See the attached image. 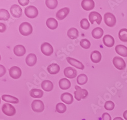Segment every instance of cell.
<instances>
[{
  "label": "cell",
  "instance_id": "obj_27",
  "mask_svg": "<svg viewBox=\"0 0 127 120\" xmlns=\"http://www.w3.org/2000/svg\"><path fill=\"white\" fill-rule=\"evenodd\" d=\"M2 99L5 102H10L13 104H17L19 102V100L16 97L8 95H2Z\"/></svg>",
  "mask_w": 127,
  "mask_h": 120
},
{
  "label": "cell",
  "instance_id": "obj_23",
  "mask_svg": "<svg viewBox=\"0 0 127 120\" xmlns=\"http://www.w3.org/2000/svg\"><path fill=\"white\" fill-rule=\"evenodd\" d=\"M46 24L47 27L51 30H55L58 27V21L54 18H48L46 21Z\"/></svg>",
  "mask_w": 127,
  "mask_h": 120
},
{
  "label": "cell",
  "instance_id": "obj_14",
  "mask_svg": "<svg viewBox=\"0 0 127 120\" xmlns=\"http://www.w3.org/2000/svg\"><path fill=\"white\" fill-rule=\"evenodd\" d=\"M70 9L69 8H63L57 12L56 14V17L59 20H63L68 15Z\"/></svg>",
  "mask_w": 127,
  "mask_h": 120
},
{
  "label": "cell",
  "instance_id": "obj_5",
  "mask_svg": "<svg viewBox=\"0 0 127 120\" xmlns=\"http://www.w3.org/2000/svg\"><path fill=\"white\" fill-rule=\"evenodd\" d=\"M3 113L8 116H13L16 113L15 107L9 103H5L2 107Z\"/></svg>",
  "mask_w": 127,
  "mask_h": 120
},
{
  "label": "cell",
  "instance_id": "obj_8",
  "mask_svg": "<svg viewBox=\"0 0 127 120\" xmlns=\"http://www.w3.org/2000/svg\"><path fill=\"white\" fill-rule=\"evenodd\" d=\"M42 52L46 56H50L54 52V48L49 43L44 42L41 46Z\"/></svg>",
  "mask_w": 127,
  "mask_h": 120
},
{
  "label": "cell",
  "instance_id": "obj_21",
  "mask_svg": "<svg viewBox=\"0 0 127 120\" xmlns=\"http://www.w3.org/2000/svg\"><path fill=\"white\" fill-rule=\"evenodd\" d=\"M60 88L63 90L69 89L71 87V82L67 79H62L59 81Z\"/></svg>",
  "mask_w": 127,
  "mask_h": 120
},
{
  "label": "cell",
  "instance_id": "obj_43",
  "mask_svg": "<svg viewBox=\"0 0 127 120\" xmlns=\"http://www.w3.org/2000/svg\"><path fill=\"white\" fill-rule=\"evenodd\" d=\"M113 120H124L121 117H116Z\"/></svg>",
  "mask_w": 127,
  "mask_h": 120
},
{
  "label": "cell",
  "instance_id": "obj_6",
  "mask_svg": "<svg viewBox=\"0 0 127 120\" xmlns=\"http://www.w3.org/2000/svg\"><path fill=\"white\" fill-rule=\"evenodd\" d=\"M32 108L35 112L41 113L44 110V105L42 101L35 100L32 103Z\"/></svg>",
  "mask_w": 127,
  "mask_h": 120
},
{
  "label": "cell",
  "instance_id": "obj_24",
  "mask_svg": "<svg viewBox=\"0 0 127 120\" xmlns=\"http://www.w3.org/2000/svg\"><path fill=\"white\" fill-rule=\"evenodd\" d=\"M41 87L44 91L46 92H50L54 88V84L51 81L46 80L43 81L42 82Z\"/></svg>",
  "mask_w": 127,
  "mask_h": 120
},
{
  "label": "cell",
  "instance_id": "obj_16",
  "mask_svg": "<svg viewBox=\"0 0 127 120\" xmlns=\"http://www.w3.org/2000/svg\"><path fill=\"white\" fill-rule=\"evenodd\" d=\"M61 99L63 102L67 104H71L73 101V97L72 95L69 93H64L62 94Z\"/></svg>",
  "mask_w": 127,
  "mask_h": 120
},
{
  "label": "cell",
  "instance_id": "obj_32",
  "mask_svg": "<svg viewBox=\"0 0 127 120\" xmlns=\"http://www.w3.org/2000/svg\"><path fill=\"white\" fill-rule=\"evenodd\" d=\"M119 37L120 39L123 42H127V29H123L119 31Z\"/></svg>",
  "mask_w": 127,
  "mask_h": 120
},
{
  "label": "cell",
  "instance_id": "obj_34",
  "mask_svg": "<svg viewBox=\"0 0 127 120\" xmlns=\"http://www.w3.org/2000/svg\"><path fill=\"white\" fill-rule=\"evenodd\" d=\"M56 111L60 114L64 113L67 110L66 106L63 103H59L56 105Z\"/></svg>",
  "mask_w": 127,
  "mask_h": 120
},
{
  "label": "cell",
  "instance_id": "obj_4",
  "mask_svg": "<svg viewBox=\"0 0 127 120\" xmlns=\"http://www.w3.org/2000/svg\"><path fill=\"white\" fill-rule=\"evenodd\" d=\"M25 13L26 15L30 18H34L38 15V11L34 6H29L25 8Z\"/></svg>",
  "mask_w": 127,
  "mask_h": 120
},
{
  "label": "cell",
  "instance_id": "obj_36",
  "mask_svg": "<svg viewBox=\"0 0 127 120\" xmlns=\"http://www.w3.org/2000/svg\"><path fill=\"white\" fill-rule=\"evenodd\" d=\"M90 26V24L87 18H83L80 21V27L84 30H88Z\"/></svg>",
  "mask_w": 127,
  "mask_h": 120
},
{
  "label": "cell",
  "instance_id": "obj_29",
  "mask_svg": "<svg viewBox=\"0 0 127 120\" xmlns=\"http://www.w3.org/2000/svg\"><path fill=\"white\" fill-rule=\"evenodd\" d=\"M30 96L35 98H40L42 97L43 95V92L42 90L40 89H32L30 92Z\"/></svg>",
  "mask_w": 127,
  "mask_h": 120
},
{
  "label": "cell",
  "instance_id": "obj_9",
  "mask_svg": "<svg viewBox=\"0 0 127 120\" xmlns=\"http://www.w3.org/2000/svg\"><path fill=\"white\" fill-rule=\"evenodd\" d=\"M89 18L92 24H94L95 21H96L98 25H100L102 20V17L101 14L98 12L95 11L92 12L90 13Z\"/></svg>",
  "mask_w": 127,
  "mask_h": 120
},
{
  "label": "cell",
  "instance_id": "obj_1",
  "mask_svg": "<svg viewBox=\"0 0 127 120\" xmlns=\"http://www.w3.org/2000/svg\"><path fill=\"white\" fill-rule=\"evenodd\" d=\"M19 31L22 35L27 36L32 34L33 32V28L30 23L24 22L20 25Z\"/></svg>",
  "mask_w": 127,
  "mask_h": 120
},
{
  "label": "cell",
  "instance_id": "obj_42",
  "mask_svg": "<svg viewBox=\"0 0 127 120\" xmlns=\"http://www.w3.org/2000/svg\"><path fill=\"white\" fill-rule=\"evenodd\" d=\"M123 117L124 118V119L126 120H127V110L126 111L124 114H123Z\"/></svg>",
  "mask_w": 127,
  "mask_h": 120
},
{
  "label": "cell",
  "instance_id": "obj_20",
  "mask_svg": "<svg viewBox=\"0 0 127 120\" xmlns=\"http://www.w3.org/2000/svg\"><path fill=\"white\" fill-rule=\"evenodd\" d=\"M116 52L119 55L124 57H127V47L123 45H118L115 48Z\"/></svg>",
  "mask_w": 127,
  "mask_h": 120
},
{
  "label": "cell",
  "instance_id": "obj_35",
  "mask_svg": "<svg viewBox=\"0 0 127 120\" xmlns=\"http://www.w3.org/2000/svg\"><path fill=\"white\" fill-rule=\"evenodd\" d=\"M80 45L84 49H89L91 46V42L87 39H83L80 41Z\"/></svg>",
  "mask_w": 127,
  "mask_h": 120
},
{
  "label": "cell",
  "instance_id": "obj_2",
  "mask_svg": "<svg viewBox=\"0 0 127 120\" xmlns=\"http://www.w3.org/2000/svg\"><path fill=\"white\" fill-rule=\"evenodd\" d=\"M76 91L74 92L75 98L77 101H80L82 99H85L88 96V92L86 89H82L80 86L76 85L75 86Z\"/></svg>",
  "mask_w": 127,
  "mask_h": 120
},
{
  "label": "cell",
  "instance_id": "obj_30",
  "mask_svg": "<svg viewBox=\"0 0 127 120\" xmlns=\"http://www.w3.org/2000/svg\"><path fill=\"white\" fill-rule=\"evenodd\" d=\"M87 76L84 74H81L78 76L77 78V82L79 85H83L88 81Z\"/></svg>",
  "mask_w": 127,
  "mask_h": 120
},
{
  "label": "cell",
  "instance_id": "obj_41",
  "mask_svg": "<svg viewBox=\"0 0 127 120\" xmlns=\"http://www.w3.org/2000/svg\"><path fill=\"white\" fill-rule=\"evenodd\" d=\"M0 67H1V75H0V76L2 77V76H3L5 74L6 69H5V67L3 66H2V65H0Z\"/></svg>",
  "mask_w": 127,
  "mask_h": 120
},
{
  "label": "cell",
  "instance_id": "obj_12",
  "mask_svg": "<svg viewBox=\"0 0 127 120\" xmlns=\"http://www.w3.org/2000/svg\"><path fill=\"white\" fill-rule=\"evenodd\" d=\"M64 73L65 76L67 78L72 79L76 77L77 73L75 69L71 67H68L64 69Z\"/></svg>",
  "mask_w": 127,
  "mask_h": 120
},
{
  "label": "cell",
  "instance_id": "obj_19",
  "mask_svg": "<svg viewBox=\"0 0 127 120\" xmlns=\"http://www.w3.org/2000/svg\"><path fill=\"white\" fill-rule=\"evenodd\" d=\"M13 51L16 56L18 57H22L26 53V49L23 45H17L14 47Z\"/></svg>",
  "mask_w": 127,
  "mask_h": 120
},
{
  "label": "cell",
  "instance_id": "obj_11",
  "mask_svg": "<svg viewBox=\"0 0 127 120\" xmlns=\"http://www.w3.org/2000/svg\"><path fill=\"white\" fill-rule=\"evenodd\" d=\"M22 70L17 66H13L9 69V75L10 77L14 79H19L22 75Z\"/></svg>",
  "mask_w": 127,
  "mask_h": 120
},
{
  "label": "cell",
  "instance_id": "obj_38",
  "mask_svg": "<svg viewBox=\"0 0 127 120\" xmlns=\"http://www.w3.org/2000/svg\"><path fill=\"white\" fill-rule=\"evenodd\" d=\"M102 120H111V117L108 113H105L102 115Z\"/></svg>",
  "mask_w": 127,
  "mask_h": 120
},
{
  "label": "cell",
  "instance_id": "obj_40",
  "mask_svg": "<svg viewBox=\"0 0 127 120\" xmlns=\"http://www.w3.org/2000/svg\"><path fill=\"white\" fill-rule=\"evenodd\" d=\"M6 30V26L3 23H0V32L1 33L4 32Z\"/></svg>",
  "mask_w": 127,
  "mask_h": 120
},
{
  "label": "cell",
  "instance_id": "obj_25",
  "mask_svg": "<svg viewBox=\"0 0 127 120\" xmlns=\"http://www.w3.org/2000/svg\"><path fill=\"white\" fill-rule=\"evenodd\" d=\"M101 54L98 50L93 51L91 54V59L93 63H99L101 60Z\"/></svg>",
  "mask_w": 127,
  "mask_h": 120
},
{
  "label": "cell",
  "instance_id": "obj_28",
  "mask_svg": "<svg viewBox=\"0 0 127 120\" xmlns=\"http://www.w3.org/2000/svg\"><path fill=\"white\" fill-rule=\"evenodd\" d=\"M67 35L71 39H75L79 36V32L76 28H72L68 30Z\"/></svg>",
  "mask_w": 127,
  "mask_h": 120
},
{
  "label": "cell",
  "instance_id": "obj_33",
  "mask_svg": "<svg viewBox=\"0 0 127 120\" xmlns=\"http://www.w3.org/2000/svg\"><path fill=\"white\" fill-rule=\"evenodd\" d=\"M58 3L57 0H46L45 1L47 7L51 9H55L58 6Z\"/></svg>",
  "mask_w": 127,
  "mask_h": 120
},
{
  "label": "cell",
  "instance_id": "obj_31",
  "mask_svg": "<svg viewBox=\"0 0 127 120\" xmlns=\"http://www.w3.org/2000/svg\"><path fill=\"white\" fill-rule=\"evenodd\" d=\"M10 18V14L7 10L1 9L0 10V20H8Z\"/></svg>",
  "mask_w": 127,
  "mask_h": 120
},
{
  "label": "cell",
  "instance_id": "obj_7",
  "mask_svg": "<svg viewBox=\"0 0 127 120\" xmlns=\"http://www.w3.org/2000/svg\"><path fill=\"white\" fill-rule=\"evenodd\" d=\"M113 64L114 67L119 70H123L126 68V63L122 58L115 57L113 59Z\"/></svg>",
  "mask_w": 127,
  "mask_h": 120
},
{
  "label": "cell",
  "instance_id": "obj_3",
  "mask_svg": "<svg viewBox=\"0 0 127 120\" xmlns=\"http://www.w3.org/2000/svg\"><path fill=\"white\" fill-rule=\"evenodd\" d=\"M104 20L105 24L109 27L114 26L116 23L115 16L111 13H105L104 16Z\"/></svg>",
  "mask_w": 127,
  "mask_h": 120
},
{
  "label": "cell",
  "instance_id": "obj_22",
  "mask_svg": "<svg viewBox=\"0 0 127 120\" xmlns=\"http://www.w3.org/2000/svg\"><path fill=\"white\" fill-rule=\"evenodd\" d=\"M47 71L49 73L51 74H56L59 72L60 70V67L59 65L57 64L53 63L47 67Z\"/></svg>",
  "mask_w": 127,
  "mask_h": 120
},
{
  "label": "cell",
  "instance_id": "obj_10",
  "mask_svg": "<svg viewBox=\"0 0 127 120\" xmlns=\"http://www.w3.org/2000/svg\"><path fill=\"white\" fill-rule=\"evenodd\" d=\"M10 13L15 18H19L23 14V10L17 5H13L10 8Z\"/></svg>",
  "mask_w": 127,
  "mask_h": 120
},
{
  "label": "cell",
  "instance_id": "obj_37",
  "mask_svg": "<svg viewBox=\"0 0 127 120\" xmlns=\"http://www.w3.org/2000/svg\"><path fill=\"white\" fill-rule=\"evenodd\" d=\"M114 106H115L114 103L111 101H106L105 102V105H104V107L105 108V110H106L107 111L113 110L114 108Z\"/></svg>",
  "mask_w": 127,
  "mask_h": 120
},
{
  "label": "cell",
  "instance_id": "obj_18",
  "mask_svg": "<svg viewBox=\"0 0 127 120\" xmlns=\"http://www.w3.org/2000/svg\"><path fill=\"white\" fill-rule=\"evenodd\" d=\"M26 62L29 66H33L37 62V57L34 53H30L27 56Z\"/></svg>",
  "mask_w": 127,
  "mask_h": 120
},
{
  "label": "cell",
  "instance_id": "obj_44",
  "mask_svg": "<svg viewBox=\"0 0 127 120\" xmlns=\"http://www.w3.org/2000/svg\"></svg>",
  "mask_w": 127,
  "mask_h": 120
},
{
  "label": "cell",
  "instance_id": "obj_17",
  "mask_svg": "<svg viewBox=\"0 0 127 120\" xmlns=\"http://www.w3.org/2000/svg\"><path fill=\"white\" fill-rule=\"evenodd\" d=\"M104 44L108 47H112L114 44V39L111 35H106L103 38Z\"/></svg>",
  "mask_w": 127,
  "mask_h": 120
},
{
  "label": "cell",
  "instance_id": "obj_26",
  "mask_svg": "<svg viewBox=\"0 0 127 120\" xmlns=\"http://www.w3.org/2000/svg\"><path fill=\"white\" fill-rule=\"evenodd\" d=\"M104 34L103 30L99 27L95 28L92 32V36L95 39H100L101 38Z\"/></svg>",
  "mask_w": 127,
  "mask_h": 120
},
{
  "label": "cell",
  "instance_id": "obj_13",
  "mask_svg": "<svg viewBox=\"0 0 127 120\" xmlns=\"http://www.w3.org/2000/svg\"><path fill=\"white\" fill-rule=\"evenodd\" d=\"M66 60L67 62L70 65H71L72 66L80 70H83L84 69V66L83 65V64L81 62H79V61L75 59L72 58L71 57H67Z\"/></svg>",
  "mask_w": 127,
  "mask_h": 120
},
{
  "label": "cell",
  "instance_id": "obj_39",
  "mask_svg": "<svg viewBox=\"0 0 127 120\" xmlns=\"http://www.w3.org/2000/svg\"><path fill=\"white\" fill-rule=\"evenodd\" d=\"M29 2V0H18V2L19 3V4L23 6L28 5Z\"/></svg>",
  "mask_w": 127,
  "mask_h": 120
},
{
  "label": "cell",
  "instance_id": "obj_15",
  "mask_svg": "<svg viewBox=\"0 0 127 120\" xmlns=\"http://www.w3.org/2000/svg\"><path fill=\"white\" fill-rule=\"evenodd\" d=\"M81 6L84 10L90 11L95 7V3L93 0H83L81 2Z\"/></svg>",
  "mask_w": 127,
  "mask_h": 120
}]
</instances>
